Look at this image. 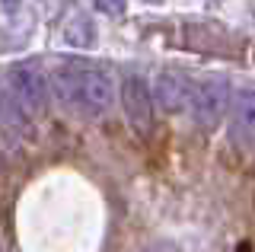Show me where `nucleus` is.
Instances as JSON below:
<instances>
[{"instance_id":"obj_1","label":"nucleus","mask_w":255,"mask_h":252,"mask_svg":"<svg viewBox=\"0 0 255 252\" xmlns=\"http://www.w3.org/2000/svg\"><path fill=\"white\" fill-rule=\"evenodd\" d=\"M54 93L67 109H74L83 118L106 115L115 102V83L109 70L90 64H64L54 70Z\"/></svg>"},{"instance_id":"obj_2","label":"nucleus","mask_w":255,"mask_h":252,"mask_svg":"<svg viewBox=\"0 0 255 252\" xmlns=\"http://www.w3.org/2000/svg\"><path fill=\"white\" fill-rule=\"evenodd\" d=\"M230 96H233L230 80L214 74V77H204L198 86H191L188 109H191V115H195V122L211 131L223 122V115H227V109H230Z\"/></svg>"},{"instance_id":"obj_3","label":"nucleus","mask_w":255,"mask_h":252,"mask_svg":"<svg viewBox=\"0 0 255 252\" xmlns=\"http://www.w3.org/2000/svg\"><path fill=\"white\" fill-rule=\"evenodd\" d=\"M6 86L29 115H45L48 102H51V86L35 64H13L6 70Z\"/></svg>"},{"instance_id":"obj_4","label":"nucleus","mask_w":255,"mask_h":252,"mask_svg":"<svg viewBox=\"0 0 255 252\" xmlns=\"http://www.w3.org/2000/svg\"><path fill=\"white\" fill-rule=\"evenodd\" d=\"M122 106L134 134L150 137V131H153V96H150V86L140 74H128L122 80Z\"/></svg>"},{"instance_id":"obj_5","label":"nucleus","mask_w":255,"mask_h":252,"mask_svg":"<svg viewBox=\"0 0 255 252\" xmlns=\"http://www.w3.org/2000/svg\"><path fill=\"white\" fill-rule=\"evenodd\" d=\"M150 96L159 102V109H163V112L175 115V112H182V109L188 106V99H191V83H188L185 74L166 67V70H159V74H156Z\"/></svg>"},{"instance_id":"obj_6","label":"nucleus","mask_w":255,"mask_h":252,"mask_svg":"<svg viewBox=\"0 0 255 252\" xmlns=\"http://www.w3.org/2000/svg\"><path fill=\"white\" fill-rule=\"evenodd\" d=\"M233 118H230V134L243 147H255V86H243L233 96Z\"/></svg>"},{"instance_id":"obj_7","label":"nucleus","mask_w":255,"mask_h":252,"mask_svg":"<svg viewBox=\"0 0 255 252\" xmlns=\"http://www.w3.org/2000/svg\"><path fill=\"white\" fill-rule=\"evenodd\" d=\"M29 112L19 106V99L10 93V86H0V134L10 147L19 144V137L26 134Z\"/></svg>"},{"instance_id":"obj_8","label":"nucleus","mask_w":255,"mask_h":252,"mask_svg":"<svg viewBox=\"0 0 255 252\" xmlns=\"http://www.w3.org/2000/svg\"><path fill=\"white\" fill-rule=\"evenodd\" d=\"M64 42L70 48H93L96 45V22L90 13H74L64 26Z\"/></svg>"},{"instance_id":"obj_9","label":"nucleus","mask_w":255,"mask_h":252,"mask_svg":"<svg viewBox=\"0 0 255 252\" xmlns=\"http://www.w3.org/2000/svg\"><path fill=\"white\" fill-rule=\"evenodd\" d=\"M96 3V10L99 13H106V16H125V0H93Z\"/></svg>"},{"instance_id":"obj_10","label":"nucleus","mask_w":255,"mask_h":252,"mask_svg":"<svg viewBox=\"0 0 255 252\" xmlns=\"http://www.w3.org/2000/svg\"><path fill=\"white\" fill-rule=\"evenodd\" d=\"M19 6H22V0H0V10H3L6 16H16Z\"/></svg>"},{"instance_id":"obj_11","label":"nucleus","mask_w":255,"mask_h":252,"mask_svg":"<svg viewBox=\"0 0 255 252\" xmlns=\"http://www.w3.org/2000/svg\"><path fill=\"white\" fill-rule=\"evenodd\" d=\"M143 3H163V0H143Z\"/></svg>"}]
</instances>
